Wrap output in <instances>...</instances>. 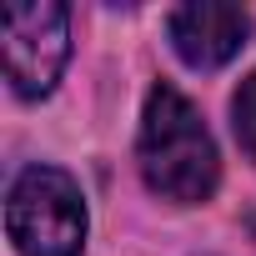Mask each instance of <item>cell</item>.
Segmentation results:
<instances>
[{
  "mask_svg": "<svg viewBox=\"0 0 256 256\" xmlns=\"http://www.w3.org/2000/svg\"><path fill=\"white\" fill-rule=\"evenodd\" d=\"M141 176L156 196L196 206L221 181V156L206 131L201 110L176 86H151L146 116H141Z\"/></svg>",
  "mask_w": 256,
  "mask_h": 256,
  "instance_id": "obj_1",
  "label": "cell"
},
{
  "mask_svg": "<svg viewBox=\"0 0 256 256\" xmlns=\"http://www.w3.org/2000/svg\"><path fill=\"white\" fill-rule=\"evenodd\" d=\"M6 231L20 256H80L86 246L80 186L56 166H26L6 196Z\"/></svg>",
  "mask_w": 256,
  "mask_h": 256,
  "instance_id": "obj_2",
  "label": "cell"
},
{
  "mask_svg": "<svg viewBox=\"0 0 256 256\" xmlns=\"http://www.w3.org/2000/svg\"><path fill=\"white\" fill-rule=\"evenodd\" d=\"M166 36H171L176 56H181L191 70H216V66H226V60L246 46V36H251V16H246L241 6L196 0V6L171 10Z\"/></svg>",
  "mask_w": 256,
  "mask_h": 256,
  "instance_id": "obj_4",
  "label": "cell"
},
{
  "mask_svg": "<svg viewBox=\"0 0 256 256\" xmlns=\"http://www.w3.org/2000/svg\"><path fill=\"white\" fill-rule=\"evenodd\" d=\"M231 131H236V141H241V151L256 161V70L236 86V96H231Z\"/></svg>",
  "mask_w": 256,
  "mask_h": 256,
  "instance_id": "obj_5",
  "label": "cell"
},
{
  "mask_svg": "<svg viewBox=\"0 0 256 256\" xmlns=\"http://www.w3.org/2000/svg\"><path fill=\"white\" fill-rule=\"evenodd\" d=\"M0 36H6V76L16 96H46L70 56V10L56 0H36V6H6L0 16Z\"/></svg>",
  "mask_w": 256,
  "mask_h": 256,
  "instance_id": "obj_3",
  "label": "cell"
}]
</instances>
